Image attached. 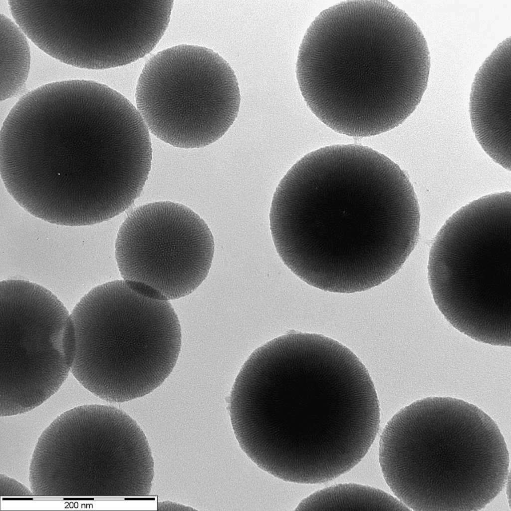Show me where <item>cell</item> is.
Instances as JSON below:
<instances>
[{"mask_svg": "<svg viewBox=\"0 0 511 511\" xmlns=\"http://www.w3.org/2000/svg\"><path fill=\"white\" fill-rule=\"evenodd\" d=\"M0 176L10 197L51 224L93 225L129 208L148 178L150 132L137 108L96 81L42 85L0 130Z\"/></svg>", "mask_w": 511, "mask_h": 511, "instance_id": "6da1fadb", "label": "cell"}, {"mask_svg": "<svg viewBox=\"0 0 511 511\" xmlns=\"http://www.w3.org/2000/svg\"><path fill=\"white\" fill-rule=\"evenodd\" d=\"M420 27L386 0H348L307 29L296 66L309 109L334 131L374 136L399 126L426 90L430 69Z\"/></svg>", "mask_w": 511, "mask_h": 511, "instance_id": "7a4b0ae2", "label": "cell"}, {"mask_svg": "<svg viewBox=\"0 0 511 511\" xmlns=\"http://www.w3.org/2000/svg\"><path fill=\"white\" fill-rule=\"evenodd\" d=\"M378 451L386 484L413 511L480 510L510 475L496 422L453 397H427L400 409L384 427Z\"/></svg>", "mask_w": 511, "mask_h": 511, "instance_id": "3957f363", "label": "cell"}, {"mask_svg": "<svg viewBox=\"0 0 511 511\" xmlns=\"http://www.w3.org/2000/svg\"><path fill=\"white\" fill-rule=\"evenodd\" d=\"M70 314L76 336L71 372L99 398L119 403L141 397L172 371L182 336L168 300L116 280L91 289Z\"/></svg>", "mask_w": 511, "mask_h": 511, "instance_id": "277c9868", "label": "cell"}, {"mask_svg": "<svg viewBox=\"0 0 511 511\" xmlns=\"http://www.w3.org/2000/svg\"><path fill=\"white\" fill-rule=\"evenodd\" d=\"M511 193L482 197L444 223L431 247L428 278L445 318L478 342L510 346Z\"/></svg>", "mask_w": 511, "mask_h": 511, "instance_id": "5b68a950", "label": "cell"}, {"mask_svg": "<svg viewBox=\"0 0 511 511\" xmlns=\"http://www.w3.org/2000/svg\"><path fill=\"white\" fill-rule=\"evenodd\" d=\"M154 462L147 437L123 410L84 405L58 416L34 450L33 495L141 497L149 495Z\"/></svg>", "mask_w": 511, "mask_h": 511, "instance_id": "8992f818", "label": "cell"}, {"mask_svg": "<svg viewBox=\"0 0 511 511\" xmlns=\"http://www.w3.org/2000/svg\"><path fill=\"white\" fill-rule=\"evenodd\" d=\"M136 108L150 132L173 146L201 148L234 123L241 96L229 64L205 47L180 44L144 65L135 91Z\"/></svg>", "mask_w": 511, "mask_h": 511, "instance_id": "52a82bcc", "label": "cell"}, {"mask_svg": "<svg viewBox=\"0 0 511 511\" xmlns=\"http://www.w3.org/2000/svg\"><path fill=\"white\" fill-rule=\"evenodd\" d=\"M14 21L39 49L75 67L123 66L149 54L164 35L155 0L7 1Z\"/></svg>", "mask_w": 511, "mask_h": 511, "instance_id": "ba28073f", "label": "cell"}, {"mask_svg": "<svg viewBox=\"0 0 511 511\" xmlns=\"http://www.w3.org/2000/svg\"><path fill=\"white\" fill-rule=\"evenodd\" d=\"M0 416L27 412L55 393L74 360L71 314L50 291L24 280L0 283Z\"/></svg>", "mask_w": 511, "mask_h": 511, "instance_id": "9c48e42d", "label": "cell"}, {"mask_svg": "<svg viewBox=\"0 0 511 511\" xmlns=\"http://www.w3.org/2000/svg\"><path fill=\"white\" fill-rule=\"evenodd\" d=\"M215 251L213 235L197 213L171 201L140 206L121 224L115 258L125 282L145 296L175 299L206 279Z\"/></svg>", "mask_w": 511, "mask_h": 511, "instance_id": "30bf717a", "label": "cell"}, {"mask_svg": "<svg viewBox=\"0 0 511 511\" xmlns=\"http://www.w3.org/2000/svg\"><path fill=\"white\" fill-rule=\"evenodd\" d=\"M511 36L500 43L476 73L469 101L470 119L497 123L511 119Z\"/></svg>", "mask_w": 511, "mask_h": 511, "instance_id": "8fae6325", "label": "cell"}, {"mask_svg": "<svg viewBox=\"0 0 511 511\" xmlns=\"http://www.w3.org/2000/svg\"><path fill=\"white\" fill-rule=\"evenodd\" d=\"M298 511H411L398 498L378 489L354 483L338 484L304 499Z\"/></svg>", "mask_w": 511, "mask_h": 511, "instance_id": "7c38bea8", "label": "cell"}, {"mask_svg": "<svg viewBox=\"0 0 511 511\" xmlns=\"http://www.w3.org/2000/svg\"><path fill=\"white\" fill-rule=\"evenodd\" d=\"M0 102L18 96L26 87L31 54L27 37L14 21L1 13Z\"/></svg>", "mask_w": 511, "mask_h": 511, "instance_id": "4fadbf2b", "label": "cell"}, {"mask_svg": "<svg viewBox=\"0 0 511 511\" xmlns=\"http://www.w3.org/2000/svg\"><path fill=\"white\" fill-rule=\"evenodd\" d=\"M0 496L4 497L33 496L32 491L15 480L0 475Z\"/></svg>", "mask_w": 511, "mask_h": 511, "instance_id": "5bb4252c", "label": "cell"}, {"mask_svg": "<svg viewBox=\"0 0 511 511\" xmlns=\"http://www.w3.org/2000/svg\"><path fill=\"white\" fill-rule=\"evenodd\" d=\"M157 510L158 511H194L195 509L190 507L184 506L182 504L176 503L171 501H164L159 502L157 504Z\"/></svg>", "mask_w": 511, "mask_h": 511, "instance_id": "9a60e30c", "label": "cell"}, {"mask_svg": "<svg viewBox=\"0 0 511 511\" xmlns=\"http://www.w3.org/2000/svg\"><path fill=\"white\" fill-rule=\"evenodd\" d=\"M506 484H507V496H508L509 503V504H510V475L509 476L508 479V480L507 481Z\"/></svg>", "mask_w": 511, "mask_h": 511, "instance_id": "2e32d148", "label": "cell"}]
</instances>
